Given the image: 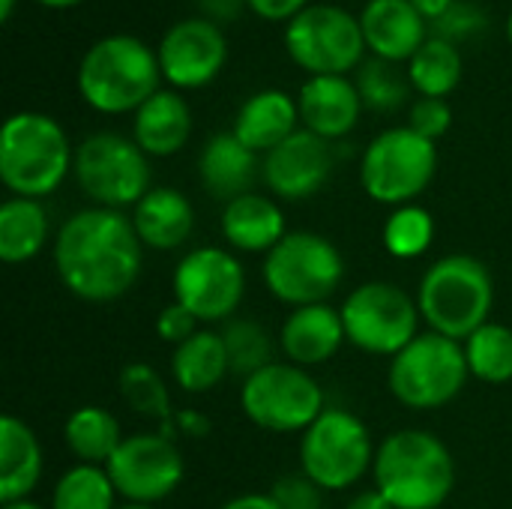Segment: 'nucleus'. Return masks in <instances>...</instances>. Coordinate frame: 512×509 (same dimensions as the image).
<instances>
[{
    "instance_id": "obj_1",
    "label": "nucleus",
    "mask_w": 512,
    "mask_h": 509,
    "mask_svg": "<svg viewBox=\"0 0 512 509\" xmlns=\"http://www.w3.org/2000/svg\"><path fill=\"white\" fill-rule=\"evenodd\" d=\"M144 246L120 210L90 207L69 216L54 237V267L63 288L84 303H114L141 276Z\"/></svg>"
},
{
    "instance_id": "obj_2",
    "label": "nucleus",
    "mask_w": 512,
    "mask_h": 509,
    "mask_svg": "<svg viewBox=\"0 0 512 509\" xmlns=\"http://www.w3.org/2000/svg\"><path fill=\"white\" fill-rule=\"evenodd\" d=\"M372 477L393 509H438L456 489V462L438 435L399 429L378 447Z\"/></svg>"
},
{
    "instance_id": "obj_3",
    "label": "nucleus",
    "mask_w": 512,
    "mask_h": 509,
    "mask_svg": "<svg viewBox=\"0 0 512 509\" xmlns=\"http://www.w3.org/2000/svg\"><path fill=\"white\" fill-rule=\"evenodd\" d=\"M417 306L432 333L465 342L489 324L495 306L492 273L474 255H447L423 273Z\"/></svg>"
},
{
    "instance_id": "obj_4",
    "label": "nucleus",
    "mask_w": 512,
    "mask_h": 509,
    "mask_svg": "<svg viewBox=\"0 0 512 509\" xmlns=\"http://www.w3.org/2000/svg\"><path fill=\"white\" fill-rule=\"evenodd\" d=\"M159 54L138 36L117 33L93 42L78 66V90L84 102L102 114L138 111L159 93Z\"/></svg>"
},
{
    "instance_id": "obj_5",
    "label": "nucleus",
    "mask_w": 512,
    "mask_h": 509,
    "mask_svg": "<svg viewBox=\"0 0 512 509\" xmlns=\"http://www.w3.org/2000/svg\"><path fill=\"white\" fill-rule=\"evenodd\" d=\"M75 165L66 132L57 120L18 111L3 123L0 132V180L15 198L51 195Z\"/></svg>"
},
{
    "instance_id": "obj_6",
    "label": "nucleus",
    "mask_w": 512,
    "mask_h": 509,
    "mask_svg": "<svg viewBox=\"0 0 512 509\" xmlns=\"http://www.w3.org/2000/svg\"><path fill=\"white\" fill-rule=\"evenodd\" d=\"M345 279V261L339 249L312 231H288L264 258L267 291L291 306L327 303Z\"/></svg>"
},
{
    "instance_id": "obj_7",
    "label": "nucleus",
    "mask_w": 512,
    "mask_h": 509,
    "mask_svg": "<svg viewBox=\"0 0 512 509\" xmlns=\"http://www.w3.org/2000/svg\"><path fill=\"white\" fill-rule=\"evenodd\" d=\"M471 378L462 342L438 333H420L390 360V393L411 411H435L450 405Z\"/></svg>"
},
{
    "instance_id": "obj_8",
    "label": "nucleus",
    "mask_w": 512,
    "mask_h": 509,
    "mask_svg": "<svg viewBox=\"0 0 512 509\" xmlns=\"http://www.w3.org/2000/svg\"><path fill=\"white\" fill-rule=\"evenodd\" d=\"M375 453L372 435L357 414L327 408L300 438V471L324 492H345L375 465Z\"/></svg>"
},
{
    "instance_id": "obj_9",
    "label": "nucleus",
    "mask_w": 512,
    "mask_h": 509,
    "mask_svg": "<svg viewBox=\"0 0 512 509\" xmlns=\"http://www.w3.org/2000/svg\"><path fill=\"white\" fill-rule=\"evenodd\" d=\"M438 150L408 126L381 132L363 153L360 183L366 195L378 204L405 207L423 195L435 177Z\"/></svg>"
},
{
    "instance_id": "obj_10",
    "label": "nucleus",
    "mask_w": 512,
    "mask_h": 509,
    "mask_svg": "<svg viewBox=\"0 0 512 509\" xmlns=\"http://www.w3.org/2000/svg\"><path fill=\"white\" fill-rule=\"evenodd\" d=\"M345 339L375 357H396L420 333V306L393 282H366L339 306Z\"/></svg>"
},
{
    "instance_id": "obj_11",
    "label": "nucleus",
    "mask_w": 512,
    "mask_h": 509,
    "mask_svg": "<svg viewBox=\"0 0 512 509\" xmlns=\"http://www.w3.org/2000/svg\"><path fill=\"white\" fill-rule=\"evenodd\" d=\"M243 414L264 432H306L324 411L321 384L294 363H270L240 387Z\"/></svg>"
},
{
    "instance_id": "obj_12",
    "label": "nucleus",
    "mask_w": 512,
    "mask_h": 509,
    "mask_svg": "<svg viewBox=\"0 0 512 509\" xmlns=\"http://www.w3.org/2000/svg\"><path fill=\"white\" fill-rule=\"evenodd\" d=\"M75 180L99 207H135L150 192L147 153L117 132L90 135L75 150Z\"/></svg>"
},
{
    "instance_id": "obj_13",
    "label": "nucleus",
    "mask_w": 512,
    "mask_h": 509,
    "mask_svg": "<svg viewBox=\"0 0 512 509\" xmlns=\"http://www.w3.org/2000/svg\"><path fill=\"white\" fill-rule=\"evenodd\" d=\"M285 48L312 75H345L363 60L366 36L348 9L318 3L288 21Z\"/></svg>"
},
{
    "instance_id": "obj_14",
    "label": "nucleus",
    "mask_w": 512,
    "mask_h": 509,
    "mask_svg": "<svg viewBox=\"0 0 512 509\" xmlns=\"http://www.w3.org/2000/svg\"><path fill=\"white\" fill-rule=\"evenodd\" d=\"M171 288L174 303L189 309L198 318V324H213L228 321L240 309L246 273L231 252L201 246L180 258V264L174 267Z\"/></svg>"
},
{
    "instance_id": "obj_15",
    "label": "nucleus",
    "mask_w": 512,
    "mask_h": 509,
    "mask_svg": "<svg viewBox=\"0 0 512 509\" xmlns=\"http://www.w3.org/2000/svg\"><path fill=\"white\" fill-rule=\"evenodd\" d=\"M114 489L126 504H159L168 495L177 492L183 483L186 465L183 453L171 438L162 432H141V435H126L117 453L105 465Z\"/></svg>"
},
{
    "instance_id": "obj_16",
    "label": "nucleus",
    "mask_w": 512,
    "mask_h": 509,
    "mask_svg": "<svg viewBox=\"0 0 512 509\" xmlns=\"http://www.w3.org/2000/svg\"><path fill=\"white\" fill-rule=\"evenodd\" d=\"M228 57L222 30L210 18L177 21L159 45V69L168 84L195 90L213 81Z\"/></svg>"
},
{
    "instance_id": "obj_17",
    "label": "nucleus",
    "mask_w": 512,
    "mask_h": 509,
    "mask_svg": "<svg viewBox=\"0 0 512 509\" xmlns=\"http://www.w3.org/2000/svg\"><path fill=\"white\" fill-rule=\"evenodd\" d=\"M333 153L327 141L309 129H297L288 141L264 156V183L285 201L312 198L330 177Z\"/></svg>"
},
{
    "instance_id": "obj_18",
    "label": "nucleus",
    "mask_w": 512,
    "mask_h": 509,
    "mask_svg": "<svg viewBox=\"0 0 512 509\" xmlns=\"http://www.w3.org/2000/svg\"><path fill=\"white\" fill-rule=\"evenodd\" d=\"M345 324L342 312L333 309L330 303H315V306H300L294 309L279 333V348L285 357L300 366H321L336 357V351L345 345Z\"/></svg>"
},
{
    "instance_id": "obj_19",
    "label": "nucleus",
    "mask_w": 512,
    "mask_h": 509,
    "mask_svg": "<svg viewBox=\"0 0 512 509\" xmlns=\"http://www.w3.org/2000/svg\"><path fill=\"white\" fill-rule=\"evenodd\" d=\"M297 108L306 129L330 141L348 135L357 126L363 96L345 75H312L300 90Z\"/></svg>"
},
{
    "instance_id": "obj_20",
    "label": "nucleus",
    "mask_w": 512,
    "mask_h": 509,
    "mask_svg": "<svg viewBox=\"0 0 512 509\" xmlns=\"http://www.w3.org/2000/svg\"><path fill=\"white\" fill-rule=\"evenodd\" d=\"M360 27L381 60H408L426 42V21L411 0H369Z\"/></svg>"
},
{
    "instance_id": "obj_21",
    "label": "nucleus",
    "mask_w": 512,
    "mask_h": 509,
    "mask_svg": "<svg viewBox=\"0 0 512 509\" xmlns=\"http://www.w3.org/2000/svg\"><path fill=\"white\" fill-rule=\"evenodd\" d=\"M132 228L141 246L156 252L180 249L195 231V210L180 189L156 186L150 189L132 213Z\"/></svg>"
},
{
    "instance_id": "obj_22",
    "label": "nucleus",
    "mask_w": 512,
    "mask_h": 509,
    "mask_svg": "<svg viewBox=\"0 0 512 509\" xmlns=\"http://www.w3.org/2000/svg\"><path fill=\"white\" fill-rule=\"evenodd\" d=\"M198 174L210 198L231 204L234 198L252 192L258 177V159L234 132H219L204 144Z\"/></svg>"
},
{
    "instance_id": "obj_23",
    "label": "nucleus",
    "mask_w": 512,
    "mask_h": 509,
    "mask_svg": "<svg viewBox=\"0 0 512 509\" xmlns=\"http://www.w3.org/2000/svg\"><path fill=\"white\" fill-rule=\"evenodd\" d=\"M285 216L267 195H240L222 210V237L237 252H270L285 237Z\"/></svg>"
},
{
    "instance_id": "obj_24",
    "label": "nucleus",
    "mask_w": 512,
    "mask_h": 509,
    "mask_svg": "<svg viewBox=\"0 0 512 509\" xmlns=\"http://www.w3.org/2000/svg\"><path fill=\"white\" fill-rule=\"evenodd\" d=\"M300 108L294 99L282 90H261L249 96L234 120V135L252 150V153H270L282 141H288L297 132Z\"/></svg>"
},
{
    "instance_id": "obj_25",
    "label": "nucleus",
    "mask_w": 512,
    "mask_h": 509,
    "mask_svg": "<svg viewBox=\"0 0 512 509\" xmlns=\"http://www.w3.org/2000/svg\"><path fill=\"white\" fill-rule=\"evenodd\" d=\"M132 132L147 156H171L186 147L192 135V111L180 93L159 90L135 111Z\"/></svg>"
},
{
    "instance_id": "obj_26",
    "label": "nucleus",
    "mask_w": 512,
    "mask_h": 509,
    "mask_svg": "<svg viewBox=\"0 0 512 509\" xmlns=\"http://www.w3.org/2000/svg\"><path fill=\"white\" fill-rule=\"evenodd\" d=\"M42 477V447L18 417L0 420V504L27 501Z\"/></svg>"
},
{
    "instance_id": "obj_27",
    "label": "nucleus",
    "mask_w": 512,
    "mask_h": 509,
    "mask_svg": "<svg viewBox=\"0 0 512 509\" xmlns=\"http://www.w3.org/2000/svg\"><path fill=\"white\" fill-rule=\"evenodd\" d=\"M171 375H174V384L192 396L210 393L216 384H222V378L231 375L222 333L198 330L192 339L177 345L171 357Z\"/></svg>"
},
{
    "instance_id": "obj_28",
    "label": "nucleus",
    "mask_w": 512,
    "mask_h": 509,
    "mask_svg": "<svg viewBox=\"0 0 512 509\" xmlns=\"http://www.w3.org/2000/svg\"><path fill=\"white\" fill-rule=\"evenodd\" d=\"M48 243V213L36 198L0 204V258L6 264L33 261Z\"/></svg>"
},
{
    "instance_id": "obj_29",
    "label": "nucleus",
    "mask_w": 512,
    "mask_h": 509,
    "mask_svg": "<svg viewBox=\"0 0 512 509\" xmlns=\"http://www.w3.org/2000/svg\"><path fill=\"white\" fill-rule=\"evenodd\" d=\"M63 441L81 465L105 468L108 459L123 444V432L111 411H105L99 405H84L69 414V420L63 426Z\"/></svg>"
},
{
    "instance_id": "obj_30",
    "label": "nucleus",
    "mask_w": 512,
    "mask_h": 509,
    "mask_svg": "<svg viewBox=\"0 0 512 509\" xmlns=\"http://www.w3.org/2000/svg\"><path fill=\"white\" fill-rule=\"evenodd\" d=\"M120 396H123V402L138 417L153 420L159 426V432L174 441V417H177V411L171 408L168 387H165L162 375L153 366H147V363H129L120 372Z\"/></svg>"
},
{
    "instance_id": "obj_31",
    "label": "nucleus",
    "mask_w": 512,
    "mask_h": 509,
    "mask_svg": "<svg viewBox=\"0 0 512 509\" xmlns=\"http://www.w3.org/2000/svg\"><path fill=\"white\" fill-rule=\"evenodd\" d=\"M411 84L429 96V99H444L459 87L462 78V57L450 39H426L420 51L411 57L408 66Z\"/></svg>"
},
{
    "instance_id": "obj_32",
    "label": "nucleus",
    "mask_w": 512,
    "mask_h": 509,
    "mask_svg": "<svg viewBox=\"0 0 512 509\" xmlns=\"http://www.w3.org/2000/svg\"><path fill=\"white\" fill-rule=\"evenodd\" d=\"M468 372L483 384L512 381V330L504 324H483L471 339H465Z\"/></svg>"
},
{
    "instance_id": "obj_33",
    "label": "nucleus",
    "mask_w": 512,
    "mask_h": 509,
    "mask_svg": "<svg viewBox=\"0 0 512 509\" xmlns=\"http://www.w3.org/2000/svg\"><path fill=\"white\" fill-rule=\"evenodd\" d=\"M117 489L105 468L72 465L51 492V509H117Z\"/></svg>"
},
{
    "instance_id": "obj_34",
    "label": "nucleus",
    "mask_w": 512,
    "mask_h": 509,
    "mask_svg": "<svg viewBox=\"0 0 512 509\" xmlns=\"http://www.w3.org/2000/svg\"><path fill=\"white\" fill-rule=\"evenodd\" d=\"M432 240H435V219L426 207L417 204L396 207L384 222V249L393 258L414 261L429 252Z\"/></svg>"
},
{
    "instance_id": "obj_35",
    "label": "nucleus",
    "mask_w": 512,
    "mask_h": 509,
    "mask_svg": "<svg viewBox=\"0 0 512 509\" xmlns=\"http://www.w3.org/2000/svg\"><path fill=\"white\" fill-rule=\"evenodd\" d=\"M222 342L228 351L231 375H240L243 381L252 378L255 372H261L264 366L276 363L273 360V339L255 321H246V318L228 321V327L222 330Z\"/></svg>"
},
{
    "instance_id": "obj_36",
    "label": "nucleus",
    "mask_w": 512,
    "mask_h": 509,
    "mask_svg": "<svg viewBox=\"0 0 512 509\" xmlns=\"http://www.w3.org/2000/svg\"><path fill=\"white\" fill-rule=\"evenodd\" d=\"M357 90H360L363 102L372 105V108H378V111H396L408 99V84L393 69V63L390 60H381V57L363 63Z\"/></svg>"
},
{
    "instance_id": "obj_37",
    "label": "nucleus",
    "mask_w": 512,
    "mask_h": 509,
    "mask_svg": "<svg viewBox=\"0 0 512 509\" xmlns=\"http://www.w3.org/2000/svg\"><path fill=\"white\" fill-rule=\"evenodd\" d=\"M270 495L282 509H324V489L312 483L303 471L279 477Z\"/></svg>"
},
{
    "instance_id": "obj_38",
    "label": "nucleus",
    "mask_w": 512,
    "mask_h": 509,
    "mask_svg": "<svg viewBox=\"0 0 512 509\" xmlns=\"http://www.w3.org/2000/svg\"><path fill=\"white\" fill-rule=\"evenodd\" d=\"M453 123V111L444 99H429L423 96L414 108H411V123L408 129H414L417 135H423L426 141H438Z\"/></svg>"
},
{
    "instance_id": "obj_39",
    "label": "nucleus",
    "mask_w": 512,
    "mask_h": 509,
    "mask_svg": "<svg viewBox=\"0 0 512 509\" xmlns=\"http://www.w3.org/2000/svg\"><path fill=\"white\" fill-rule=\"evenodd\" d=\"M156 333H159L162 342H168V345L177 348V345H183L186 339H192L198 333V318L189 309H183L180 303H171V306H165L159 312Z\"/></svg>"
},
{
    "instance_id": "obj_40",
    "label": "nucleus",
    "mask_w": 512,
    "mask_h": 509,
    "mask_svg": "<svg viewBox=\"0 0 512 509\" xmlns=\"http://www.w3.org/2000/svg\"><path fill=\"white\" fill-rule=\"evenodd\" d=\"M261 18L267 21H282V18H294L306 9V0H246Z\"/></svg>"
},
{
    "instance_id": "obj_41",
    "label": "nucleus",
    "mask_w": 512,
    "mask_h": 509,
    "mask_svg": "<svg viewBox=\"0 0 512 509\" xmlns=\"http://www.w3.org/2000/svg\"><path fill=\"white\" fill-rule=\"evenodd\" d=\"M177 435L204 438V435H210V420L201 417L198 411H177V417H174V438Z\"/></svg>"
},
{
    "instance_id": "obj_42",
    "label": "nucleus",
    "mask_w": 512,
    "mask_h": 509,
    "mask_svg": "<svg viewBox=\"0 0 512 509\" xmlns=\"http://www.w3.org/2000/svg\"><path fill=\"white\" fill-rule=\"evenodd\" d=\"M219 509H282V507L273 501V495H258V492H252V495L231 498L228 504H222Z\"/></svg>"
},
{
    "instance_id": "obj_43",
    "label": "nucleus",
    "mask_w": 512,
    "mask_h": 509,
    "mask_svg": "<svg viewBox=\"0 0 512 509\" xmlns=\"http://www.w3.org/2000/svg\"><path fill=\"white\" fill-rule=\"evenodd\" d=\"M348 509H393V504L378 489H369V492H360L357 498H351Z\"/></svg>"
},
{
    "instance_id": "obj_44",
    "label": "nucleus",
    "mask_w": 512,
    "mask_h": 509,
    "mask_svg": "<svg viewBox=\"0 0 512 509\" xmlns=\"http://www.w3.org/2000/svg\"><path fill=\"white\" fill-rule=\"evenodd\" d=\"M414 6H417V12L426 18H441V15H447L450 9H453V0H411Z\"/></svg>"
},
{
    "instance_id": "obj_45",
    "label": "nucleus",
    "mask_w": 512,
    "mask_h": 509,
    "mask_svg": "<svg viewBox=\"0 0 512 509\" xmlns=\"http://www.w3.org/2000/svg\"><path fill=\"white\" fill-rule=\"evenodd\" d=\"M201 6L210 12V15H219V18H234L240 0H201Z\"/></svg>"
},
{
    "instance_id": "obj_46",
    "label": "nucleus",
    "mask_w": 512,
    "mask_h": 509,
    "mask_svg": "<svg viewBox=\"0 0 512 509\" xmlns=\"http://www.w3.org/2000/svg\"><path fill=\"white\" fill-rule=\"evenodd\" d=\"M3 509H45V507H39V504H33V501H15V504H6Z\"/></svg>"
},
{
    "instance_id": "obj_47",
    "label": "nucleus",
    "mask_w": 512,
    "mask_h": 509,
    "mask_svg": "<svg viewBox=\"0 0 512 509\" xmlns=\"http://www.w3.org/2000/svg\"><path fill=\"white\" fill-rule=\"evenodd\" d=\"M39 3L54 6V9H63V6H72V3H78V0H39Z\"/></svg>"
},
{
    "instance_id": "obj_48",
    "label": "nucleus",
    "mask_w": 512,
    "mask_h": 509,
    "mask_svg": "<svg viewBox=\"0 0 512 509\" xmlns=\"http://www.w3.org/2000/svg\"><path fill=\"white\" fill-rule=\"evenodd\" d=\"M12 6H15V0H3V6H0V18H3V21L12 15Z\"/></svg>"
},
{
    "instance_id": "obj_49",
    "label": "nucleus",
    "mask_w": 512,
    "mask_h": 509,
    "mask_svg": "<svg viewBox=\"0 0 512 509\" xmlns=\"http://www.w3.org/2000/svg\"><path fill=\"white\" fill-rule=\"evenodd\" d=\"M117 509H156V507H147V504H123V507Z\"/></svg>"
},
{
    "instance_id": "obj_50",
    "label": "nucleus",
    "mask_w": 512,
    "mask_h": 509,
    "mask_svg": "<svg viewBox=\"0 0 512 509\" xmlns=\"http://www.w3.org/2000/svg\"><path fill=\"white\" fill-rule=\"evenodd\" d=\"M510 39H512V15H510Z\"/></svg>"
}]
</instances>
